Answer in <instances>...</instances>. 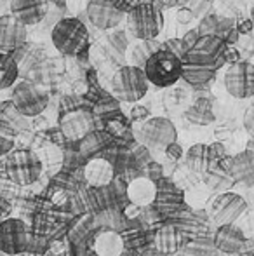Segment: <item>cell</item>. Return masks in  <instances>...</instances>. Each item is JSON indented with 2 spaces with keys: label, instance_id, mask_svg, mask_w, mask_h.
I'll return each mask as SVG.
<instances>
[{
  "label": "cell",
  "instance_id": "47",
  "mask_svg": "<svg viewBox=\"0 0 254 256\" xmlns=\"http://www.w3.org/2000/svg\"><path fill=\"white\" fill-rule=\"evenodd\" d=\"M249 20H251L253 24H254V4L251 6V10H249Z\"/></svg>",
  "mask_w": 254,
  "mask_h": 256
},
{
  "label": "cell",
  "instance_id": "31",
  "mask_svg": "<svg viewBox=\"0 0 254 256\" xmlns=\"http://www.w3.org/2000/svg\"><path fill=\"white\" fill-rule=\"evenodd\" d=\"M108 48L110 51L113 54H119V56H124L129 48V38H127V34L124 30H115L113 34L108 35Z\"/></svg>",
  "mask_w": 254,
  "mask_h": 256
},
{
  "label": "cell",
  "instance_id": "4",
  "mask_svg": "<svg viewBox=\"0 0 254 256\" xmlns=\"http://www.w3.org/2000/svg\"><path fill=\"white\" fill-rule=\"evenodd\" d=\"M42 160L33 150L19 148L5 155V174L19 186L33 185L42 174Z\"/></svg>",
  "mask_w": 254,
  "mask_h": 256
},
{
  "label": "cell",
  "instance_id": "38",
  "mask_svg": "<svg viewBox=\"0 0 254 256\" xmlns=\"http://www.w3.org/2000/svg\"><path fill=\"white\" fill-rule=\"evenodd\" d=\"M235 23H237V20H234V18H223V16H220V21H218V28H216V37L223 38L225 35L228 34V32L234 30Z\"/></svg>",
  "mask_w": 254,
  "mask_h": 256
},
{
  "label": "cell",
  "instance_id": "34",
  "mask_svg": "<svg viewBox=\"0 0 254 256\" xmlns=\"http://www.w3.org/2000/svg\"><path fill=\"white\" fill-rule=\"evenodd\" d=\"M160 49H162V51H167V52L174 54V56H178L180 60L185 56V52H187V48H185L181 37L180 38H167L164 44H160Z\"/></svg>",
  "mask_w": 254,
  "mask_h": 256
},
{
  "label": "cell",
  "instance_id": "36",
  "mask_svg": "<svg viewBox=\"0 0 254 256\" xmlns=\"http://www.w3.org/2000/svg\"><path fill=\"white\" fill-rule=\"evenodd\" d=\"M129 118H131V122H136V124H143V122L150 118V110L146 106H143V104H134L131 108Z\"/></svg>",
  "mask_w": 254,
  "mask_h": 256
},
{
  "label": "cell",
  "instance_id": "41",
  "mask_svg": "<svg viewBox=\"0 0 254 256\" xmlns=\"http://www.w3.org/2000/svg\"><path fill=\"white\" fill-rule=\"evenodd\" d=\"M239 61H242L241 51H239L235 46H227V51H225V64L232 66V64L239 63Z\"/></svg>",
  "mask_w": 254,
  "mask_h": 256
},
{
  "label": "cell",
  "instance_id": "30",
  "mask_svg": "<svg viewBox=\"0 0 254 256\" xmlns=\"http://www.w3.org/2000/svg\"><path fill=\"white\" fill-rule=\"evenodd\" d=\"M216 248L211 239H195L185 250L187 256H216Z\"/></svg>",
  "mask_w": 254,
  "mask_h": 256
},
{
  "label": "cell",
  "instance_id": "1",
  "mask_svg": "<svg viewBox=\"0 0 254 256\" xmlns=\"http://www.w3.org/2000/svg\"><path fill=\"white\" fill-rule=\"evenodd\" d=\"M227 44L216 35L200 37L181 58L183 75L181 80L199 89L209 86L216 78V74L225 66Z\"/></svg>",
  "mask_w": 254,
  "mask_h": 256
},
{
  "label": "cell",
  "instance_id": "8",
  "mask_svg": "<svg viewBox=\"0 0 254 256\" xmlns=\"http://www.w3.org/2000/svg\"><path fill=\"white\" fill-rule=\"evenodd\" d=\"M10 103L17 110V114L23 115L24 118L37 117L47 108L49 94L30 80H21L12 86V94H10Z\"/></svg>",
  "mask_w": 254,
  "mask_h": 256
},
{
  "label": "cell",
  "instance_id": "46",
  "mask_svg": "<svg viewBox=\"0 0 254 256\" xmlns=\"http://www.w3.org/2000/svg\"><path fill=\"white\" fill-rule=\"evenodd\" d=\"M248 150H251V152L254 154V140L253 138L249 140V143H248Z\"/></svg>",
  "mask_w": 254,
  "mask_h": 256
},
{
  "label": "cell",
  "instance_id": "23",
  "mask_svg": "<svg viewBox=\"0 0 254 256\" xmlns=\"http://www.w3.org/2000/svg\"><path fill=\"white\" fill-rule=\"evenodd\" d=\"M92 251L96 256H122L124 239L117 230H99L92 239Z\"/></svg>",
  "mask_w": 254,
  "mask_h": 256
},
{
  "label": "cell",
  "instance_id": "42",
  "mask_svg": "<svg viewBox=\"0 0 254 256\" xmlns=\"http://www.w3.org/2000/svg\"><path fill=\"white\" fill-rule=\"evenodd\" d=\"M242 218H244V225H239V226L244 232L246 239L254 240V214H244Z\"/></svg>",
  "mask_w": 254,
  "mask_h": 256
},
{
  "label": "cell",
  "instance_id": "3",
  "mask_svg": "<svg viewBox=\"0 0 254 256\" xmlns=\"http://www.w3.org/2000/svg\"><path fill=\"white\" fill-rule=\"evenodd\" d=\"M148 80L141 68L132 64H124L113 74L112 77V92L117 102L138 103L148 92Z\"/></svg>",
  "mask_w": 254,
  "mask_h": 256
},
{
  "label": "cell",
  "instance_id": "29",
  "mask_svg": "<svg viewBox=\"0 0 254 256\" xmlns=\"http://www.w3.org/2000/svg\"><path fill=\"white\" fill-rule=\"evenodd\" d=\"M16 143V129L5 120L0 118V157H5L14 150Z\"/></svg>",
  "mask_w": 254,
  "mask_h": 256
},
{
  "label": "cell",
  "instance_id": "2",
  "mask_svg": "<svg viewBox=\"0 0 254 256\" xmlns=\"http://www.w3.org/2000/svg\"><path fill=\"white\" fill-rule=\"evenodd\" d=\"M51 40L56 51L63 56L82 58L91 46V35L78 18H63L52 26Z\"/></svg>",
  "mask_w": 254,
  "mask_h": 256
},
{
  "label": "cell",
  "instance_id": "40",
  "mask_svg": "<svg viewBox=\"0 0 254 256\" xmlns=\"http://www.w3.org/2000/svg\"><path fill=\"white\" fill-rule=\"evenodd\" d=\"M242 124H244V129L249 136L254 140V103H251L248 106V110L244 112V118H242Z\"/></svg>",
  "mask_w": 254,
  "mask_h": 256
},
{
  "label": "cell",
  "instance_id": "15",
  "mask_svg": "<svg viewBox=\"0 0 254 256\" xmlns=\"http://www.w3.org/2000/svg\"><path fill=\"white\" fill-rule=\"evenodd\" d=\"M85 14L89 23L101 32L113 30L126 20V14L117 10L110 0H89L85 6Z\"/></svg>",
  "mask_w": 254,
  "mask_h": 256
},
{
  "label": "cell",
  "instance_id": "12",
  "mask_svg": "<svg viewBox=\"0 0 254 256\" xmlns=\"http://www.w3.org/2000/svg\"><path fill=\"white\" fill-rule=\"evenodd\" d=\"M223 84L227 92L235 100H249L254 96V63L239 61L225 72Z\"/></svg>",
  "mask_w": 254,
  "mask_h": 256
},
{
  "label": "cell",
  "instance_id": "20",
  "mask_svg": "<svg viewBox=\"0 0 254 256\" xmlns=\"http://www.w3.org/2000/svg\"><path fill=\"white\" fill-rule=\"evenodd\" d=\"M115 178V168L106 157H94L84 168V180L92 188H106Z\"/></svg>",
  "mask_w": 254,
  "mask_h": 256
},
{
  "label": "cell",
  "instance_id": "11",
  "mask_svg": "<svg viewBox=\"0 0 254 256\" xmlns=\"http://www.w3.org/2000/svg\"><path fill=\"white\" fill-rule=\"evenodd\" d=\"M31 236L26 223L19 218H7L0 223V251L16 256L30 250Z\"/></svg>",
  "mask_w": 254,
  "mask_h": 256
},
{
  "label": "cell",
  "instance_id": "26",
  "mask_svg": "<svg viewBox=\"0 0 254 256\" xmlns=\"http://www.w3.org/2000/svg\"><path fill=\"white\" fill-rule=\"evenodd\" d=\"M113 136L108 134L105 129H96V131L89 132L84 140L78 142V152L84 157H92L98 152H101L105 146H108L112 143Z\"/></svg>",
  "mask_w": 254,
  "mask_h": 256
},
{
  "label": "cell",
  "instance_id": "5",
  "mask_svg": "<svg viewBox=\"0 0 254 256\" xmlns=\"http://www.w3.org/2000/svg\"><path fill=\"white\" fill-rule=\"evenodd\" d=\"M126 23L131 35L138 40L157 38L164 30V12L150 0L126 14Z\"/></svg>",
  "mask_w": 254,
  "mask_h": 256
},
{
  "label": "cell",
  "instance_id": "16",
  "mask_svg": "<svg viewBox=\"0 0 254 256\" xmlns=\"http://www.w3.org/2000/svg\"><path fill=\"white\" fill-rule=\"evenodd\" d=\"M28 28L10 14L0 16V52L12 54L26 46Z\"/></svg>",
  "mask_w": 254,
  "mask_h": 256
},
{
  "label": "cell",
  "instance_id": "17",
  "mask_svg": "<svg viewBox=\"0 0 254 256\" xmlns=\"http://www.w3.org/2000/svg\"><path fill=\"white\" fill-rule=\"evenodd\" d=\"M221 168L232 176L235 185L254 186V154L251 150H242L235 155H228L220 162Z\"/></svg>",
  "mask_w": 254,
  "mask_h": 256
},
{
  "label": "cell",
  "instance_id": "6",
  "mask_svg": "<svg viewBox=\"0 0 254 256\" xmlns=\"http://www.w3.org/2000/svg\"><path fill=\"white\" fill-rule=\"evenodd\" d=\"M143 72H145L148 84L166 89L173 88L178 80H181L183 64H181V60L178 56L160 49L159 52H155L146 61Z\"/></svg>",
  "mask_w": 254,
  "mask_h": 256
},
{
  "label": "cell",
  "instance_id": "28",
  "mask_svg": "<svg viewBox=\"0 0 254 256\" xmlns=\"http://www.w3.org/2000/svg\"><path fill=\"white\" fill-rule=\"evenodd\" d=\"M19 64L10 54L0 52V89H9L17 82Z\"/></svg>",
  "mask_w": 254,
  "mask_h": 256
},
{
  "label": "cell",
  "instance_id": "45",
  "mask_svg": "<svg viewBox=\"0 0 254 256\" xmlns=\"http://www.w3.org/2000/svg\"><path fill=\"white\" fill-rule=\"evenodd\" d=\"M200 38V35H199V32H197V28H192V30H188L187 34L181 37V40H183V44H185V48H187V51L192 48V46H195V42Z\"/></svg>",
  "mask_w": 254,
  "mask_h": 256
},
{
  "label": "cell",
  "instance_id": "44",
  "mask_svg": "<svg viewBox=\"0 0 254 256\" xmlns=\"http://www.w3.org/2000/svg\"><path fill=\"white\" fill-rule=\"evenodd\" d=\"M193 20H195V16H193L190 7H180V9L176 10V21L180 24H188V23H192Z\"/></svg>",
  "mask_w": 254,
  "mask_h": 256
},
{
  "label": "cell",
  "instance_id": "7",
  "mask_svg": "<svg viewBox=\"0 0 254 256\" xmlns=\"http://www.w3.org/2000/svg\"><path fill=\"white\" fill-rule=\"evenodd\" d=\"M136 142L148 150H166L171 143H176L178 131L173 120L167 117H150L134 129Z\"/></svg>",
  "mask_w": 254,
  "mask_h": 256
},
{
  "label": "cell",
  "instance_id": "24",
  "mask_svg": "<svg viewBox=\"0 0 254 256\" xmlns=\"http://www.w3.org/2000/svg\"><path fill=\"white\" fill-rule=\"evenodd\" d=\"M183 117L190 122L192 126H211L216 120V115L213 110V100L200 96L193 102L190 106L185 110Z\"/></svg>",
  "mask_w": 254,
  "mask_h": 256
},
{
  "label": "cell",
  "instance_id": "19",
  "mask_svg": "<svg viewBox=\"0 0 254 256\" xmlns=\"http://www.w3.org/2000/svg\"><path fill=\"white\" fill-rule=\"evenodd\" d=\"M213 242L216 251H220V253L237 254L246 250L248 239L239 225H223L216 228Z\"/></svg>",
  "mask_w": 254,
  "mask_h": 256
},
{
  "label": "cell",
  "instance_id": "18",
  "mask_svg": "<svg viewBox=\"0 0 254 256\" xmlns=\"http://www.w3.org/2000/svg\"><path fill=\"white\" fill-rule=\"evenodd\" d=\"M10 16L24 26H35L47 16V0H10Z\"/></svg>",
  "mask_w": 254,
  "mask_h": 256
},
{
  "label": "cell",
  "instance_id": "21",
  "mask_svg": "<svg viewBox=\"0 0 254 256\" xmlns=\"http://www.w3.org/2000/svg\"><path fill=\"white\" fill-rule=\"evenodd\" d=\"M183 239L185 236L171 222L162 223L152 236V242L155 251L166 256L176 254L181 250V246H183Z\"/></svg>",
  "mask_w": 254,
  "mask_h": 256
},
{
  "label": "cell",
  "instance_id": "37",
  "mask_svg": "<svg viewBox=\"0 0 254 256\" xmlns=\"http://www.w3.org/2000/svg\"><path fill=\"white\" fill-rule=\"evenodd\" d=\"M110 4H112L117 10H120L122 14H129L132 9H136L138 6L145 4V0H110Z\"/></svg>",
  "mask_w": 254,
  "mask_h": 256
},
{
  "label": "cell",
  "instance_id": "9",
  "mask_svg": "<svg viewBox=\"0 0 254 256\" xmlns=\"http://www.w3.org/2000/svg\"><path fill=\"white\" fill-rule=\"evenodd\" d=\"M227 157H228L227 148H225V145L221 142L211 143V145L195 143V145H192L190 148L187 150L185 164H187L188 171L200 180L204 174H207L211 169H214Z\"/></svg>",
  "mask_w": 254,
  "mask_h": 256
},
{
  "label": "cell",
  "instance_id": "39",
  "mask_svg": "<svg viewBox=\"0 0 254 256\" xmlns=\"http://www.w3.org/2000/svg\"><path fill=\"white\" fill-rule=\"evenodd\" d=\"M164 154H166V157L169 158L171 162H180L181 158L185 157V150L183 146L180 145V143H171L169 146H167L166 150H164Z\"/></svg>",
  "mask_w": 254,
  "mask_h": 256
},
{
  "label": "cell",
  "instance_id": "27",
  "mask_svg": "<svg viewBox=\"0 0 254 256\" xmlns=\"http://www.w3.org/2000/svg\"><path fill=\"white\" fill-rule=\"evenodd\" d=\"M160 51V42L157 38H150V40H138V44L132 48L131 51V63L136 68H145L146 61L153 56L155 52Z\"/></svg>",
  "mask_w": 254,
  "mask_h": 256
},
{
  "label": "cell",
  "instance_id": "49",
  "mask_svg": "<svg viewBox=\"0 0 254 256\" xmlns=\"http://www.w3.org/2000/svg\"><path fill=\"white\" fill-rule=\"evenodd\" d=\"M251 256H254V254H251Z\"/></svg>",
  "mask_w": 254,
  "mask_h": 256
},
{
  "label": "cell",
  "instance_id": "10",
  "mask_svg": "<svg viewBox=\"0 0 254 256\" xmlns=\"http://www.w3.org/2000/svg\"><path fill=\"white\" fill-rule=\"evenodd\" d=\"M246 212H248V202L244 197L235 192L218 194L211 199L207 208L211 222L216 223L218 226L235 225V222L241 220Z\"/></svg>",
  "mask_w": 254,
  "mask_h": 256
},
{
  "label": "cell",
  "instance_id": "32",
  "mask_svg": "<svg viewBox=\"0 0 254 256\" xmlns=\"http://www.w3.org/2000/svg\"><path fill=\"white\" fill-rule=\"evenodd\" d=\"M218 21H220V16L216 12L207 14L206 18L199 21V26H197V32H199L200 37H206V35H216V28H218Z\"/></svg>",
  "mask_w": 254,
  "mask_h": 256
},
{
  "label": "cell",
  "instance_id": "14",
  "mask_svg": "<svg viewBox=\"0 0 254 256\" xmlns=\"http://www.w3.org/2000/svg\"><path fill=\"white\" fill-rule=\"evenodd\" d=\"M185 206V194L173 180L162 178L157 183V196L150 208L162 218H173Z\"/></svg>",
  "mask_w": 254,
  "mask_h": 256
},
{
  "label": "cell",
  "instance_id": "25",
  "mask_svg": "<svg viewBox=\"0 0 254 256\" xmlns=\"http://www.w3.org/2000/svg\"><path fill=\"white\" fill-rule=\"evenodd\" d=\"M202 185L207 188L209 194H225V192H230V188L235 185V182L232 180V176L221 168V164H218L214 169H211L207 174H204L202 178Z\"/></svg>",
  "mask_w": 254,
  "mask_h": 256
},
{
  "label": "cell",
  "instance_id": "48",
  "mask_svg": "<svg viewBox=\"0 0 254 256\" xmlns=\"http://www.w3.org/2000/svg\"><path fill=\"white\" fill-rule=\"evenodd\" d=\"M145 2H150V0H145Z\"/></svg>",
  "mask_w": 254,
  "mask_h": 256
},
{
  "label": "cell",
  "instance_id": "33",
  "mask_svg": "<svg viewBox=\"0 0 254 256\" xmlns=\"http://www.w3.org/2000/svg\"><path fill=\"white\" fill-rule=\"evenodd\" d=\"M141 176L148 178L150 182H153V183H159L160 180L164 178L162 164H159V162H155V160H150L146 166H143V174Z\"/></svg>",
  "mask_w": 254,
  "mask_h": 256
},
{
  "label": "cell",
  "instance_id": "13",
  "mask_svg": "<svg viewBox=\"0 0 254 256\" xmlns=\"http://www.w3.org/2000/svg\"><path fill=\"white\" fill-rule=\"evenodd\" d=\"M59 131L68 142L78 143L89 132L96 131V117L85 108H68L59 118Z\"/></svg>",
  "mask_w": 254,
  "mask_h": 256
},
{
  "label": "cell",
  "instance_id": "22",
  "mask_svg": "<svg viewBox=\"0 0 254 256\" xmlns=\"http://www.w3.org/2000/svg\"><path fill=\"white\" fill-rule=\"evenodd\" d=\"M157 196V183L150 182L145 176H136L127 183L126 197L136 208H148L153 204Z\"/></svg>",
  "mask_w": 254,
  "mask_h": 256
},
{
  "label": "cell",
  "instance_id": "43",
  "mask_svg": "<svg viewBox=\"0 0 254 256\" xmlns=\"http://www.w3.org/2000/svg\"><path fill=\"white\" fill-rule=\"evenodd\" d=\"M235 30L239 32L241 37L242 35H251L254 30V24L249 18H242V20H237V23H235Z\"/></svg>",
  "mask_w": 254,
  "mask_h": 256
},
{
  "label": "cell",
  "instance_id": "35",
  "mask_svg": "<svg viewBox=\"0 0 254 256\" xmlns=\"http://www.w3.org/2000/svg\"><path fill=\"white\" fill-rule=\"evenodd\" d=\"M190 9L197 20H202L207 14L213 12V0H195V6Z\"/></svg>",
  "mask_w": 254,
  "mask_h": 256
}]
</instances>
